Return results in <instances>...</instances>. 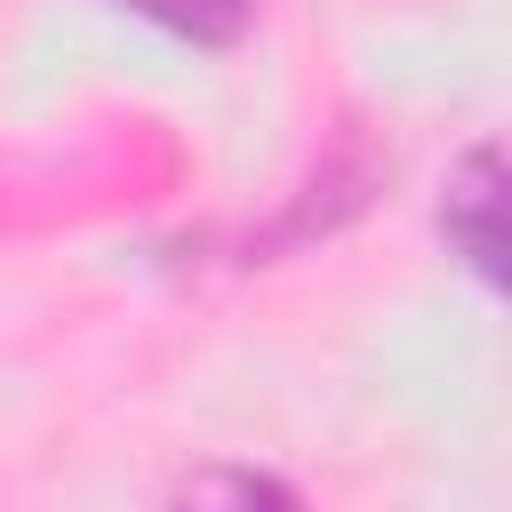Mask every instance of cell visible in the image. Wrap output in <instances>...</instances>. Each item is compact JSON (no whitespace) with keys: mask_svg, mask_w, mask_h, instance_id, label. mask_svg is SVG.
Returning <instances> with one entry per match:
<instances>
[{"mask_svg":"<svg viewBox=\"0 0 512 512\" xmlns=\"http://www.w3.org/2000/svg\"><path fill=\"white\" fill-rule=\"evenodd\" d=\"M120 8L160 24L168 40H192V48H232L256 24V0H120Z\"/></svg>","mask_w":512,"mask_h":512,"instance_id":"277c9868","label":"cell"},{"mask_svg":"<svg viewBox=\"0 0 512 512\" xmlns=\"http://www.w3.org/2000/svg\"><path fill=\"white\" fill-rule=\"evenodd\" d=\"M168 512H304V496L280 480V472H256V464H200Z\"/></svg>","mask_w":512,"mask_h":512,"instance_id":"3957f363","label":"cell"},{"mask_svg":"<svg viewBox=\"0 0 512 512\" xmlns=\"http://www.w3.org/2000/svg\"><path fill=\"white\" fill-rule=\"evenodd\" d=\"M384 176H392V152H376L360 128H344V136L312 160V176L288 192V208H280L264 232L240 240V264H272V256H288V248H312V240L344 232V224L384 192Z\"/></svg>","mask_w":512,"mask_h":512,"instance_id":"6da1fadb","label":"cell"},{"mask_svg":"<svg viewBox=\"0 0 512 512\" xmlns=\"http://www.w3.org/2000/svg\"><path fill=\"white\" fill-rule=\"evenodd\" d=\"M440 240H448V256L480 288H504V152H496V136L464 144V160L448 168V184H440Z\"/></svg>","mask_w":512,"mask_h":512,"instance_id":"7a4b0ae2","label":"cell"}]
</instances>
